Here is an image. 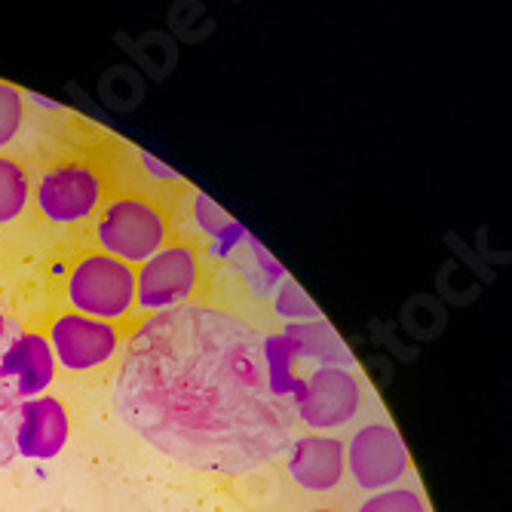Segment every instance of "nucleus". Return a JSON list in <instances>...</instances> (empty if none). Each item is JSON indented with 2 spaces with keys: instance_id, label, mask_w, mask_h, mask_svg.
<instances>
[{
  "instance_id": "nucleus-16",
  "label": "nucleus",
  "mask_w": 512,
  "mask_h": 512,
  "mask_svg": "<svg viewBox=\"0 0 512 512\" xmlns=\"http://www.w3.org/2000/svg\"><path fill=\"white\" fill-rule=\"evenodd\" d=\"M276 313L286 316L292 322H307V319H319V310L316 304L304 295V289L298 283H292V279H286L283 286H279L276 292V301H273Z\"/></svg>"
},
{
  "instance_id": "nucleus-14",
  "label": "nucleus",
  "mask_w": 512,
  "mask_h": 512,
  "mask_svg": "<svg viewBox=\"0 0 512 512\" xmlns=\"http://www.w3.org/2000/svg\"><path fill=\"white\" fill-rule=\"evenodd\" d=\"M356 512H427V503L411 488H387L368 497Z\"/></svg>"
},
{
  "instance_id": "nucleus-8",
  "label": "nucleus",
  "mask_w": 512,
  "mask_h": 512,
  "mask_svg": "<svg viewBox=\"0 0 512 512\" xmlns=\"http://www.w3.org/2000/svg\"><path fill=\"white\" fill-rule=\"evenodd\" d=\"M102 203V184L96 172L68 163L50 169L37 184V206L56 224H74L89 218Z\"/></svg>"
},
{
  "instance_id": "nucleus-18",
  "label": "nucleus",
  "mask_w": 512,
  "mask_h": 512,
  "mask_svg": "<svg viewBox=\"0 0 512 512\" xmlns=\"http://www.w3.org/2000/svg\"><path fill=\"white\" fill-rule=\"evenodd\" d=\"M4 332H7V319L0 316V338H4Z\"/></svg>"
},
{
  "instance_id": "nucleus-2",
  "label": "nucleus",
  "mask_w": 512,
  "mask_h": 512,
  "mask_svg": "<svg viewBox=\"0 0 512 512\" xmlns=\"http://www.w3.org/2000/svg\"><path fill=\"white\" fill-rule=\"evenodd\" d=\"M68 301L74 313L92 319H123L135 307V270L105 252H89L68 273Z\"/></svg>"
},
{
  "instance_id": "nucleus-6",
  "label": "nucleus",
  "mask_w": 512,
  "mask_h": 512,
  "mask_svg": "<svg viewBox=\"0 0 512 512\" xmlns=\"http://www.w3.org/2000/svg\"><path fill=\"white\" fill-rule=\"evenodd\" d=\"M344 457H347V473L365 491H387L411 467L402 436L384 421L365 424L362 430H356L350 445H344Z\"/></svg>"
},
{
  "instance_id": "nucleus-1",
  "label": "nucleus",
  "mask_w": 512,
  "mask_h": 512,
  "mask_svg": "<svg viewBox=\"0 0 512 512\" xmlns=\"http://www.w3.org/2000/svg\"><path fill=\"white\" fill-rule=\"evenodd\" d=\"M283 335L206 304L154 313L117 371V411L145 442L203 473L237 476L279 457L295 430Z\"/></svg>"
},
{
  "instance_id": "nucleus-11",
  "label": "nucleus",
  "mask_w": 512,
  "mask_h": 512,
  "mask_svg": "<svg viewBox=\"0 0 512 512\" xmlns=\"http://www.w3.org/2000/svg\"><path fill=\"white\" fill-rule=\"evenodd\" d=\"M347 473L344 445L329 436H304L292 442L289 476L304 491H332Z\"/></svg>"
},
{
  "instance_id": "nucleus-10",
  "label": "nucleus",
  "mask_w": 512,
  "mask_h": 512,
  "mask_svg": "<svg viewBox=\"0 0 512 512\" xmlns=\"http://www.w3.org/2000/svg\"><path fill=\"white\" fill-rule=\"evenodd\" d=\"M53 375L56 356L43 335H22L0 356V381L22 402L43 396V390L53 384Z\"/></svg>"
},
{
  "instance_id": "nucleus-3",
  "label": "nucleus",
  "mask_w": 512,
  "mask_h": 512,
  "mask_svg": "<svg viewBox=\"0 0 512 512\" xmlns=\"http://www.w3.org/2000/svg\"><path fill=\"white\" fill-rule=\"evenodd\" d=\"M362 408V381L353 368L319 365L310 375H298L295 414L310 430L347 427Z\"/></svg>"
},
{
  "instance_id": "nucleus-15",
  "label": "nucleus",
  "mask_w": 512,
  "mask_h": 512,
  "mask_svg": "<svg viewBox=\"0 0 512 512\" xmlns=\"http://www.w3.org/2000/svg\"><path fill=\"white\" fill-rule=\"evenodd\" d=\"M25 105H22V92L10 83H0V151H4L22 129Z\"/></svg>"
},
{
  "instance_id": "nucleus-5",
  "label": "nucleus",
  "mask_w": 512,
  "mask_h": 512,
  "mask_svg": "<svg viewBox=\"0 0 512 512\" xmlns=\"http://www.w3.org/2000/svg\"><path fill=\"white\" fill-rule=\"evenodd\" d=\"M200 286V261L188 246H163L135 273V304L145 313H163L194 298Z\"/></svg>"
},
{
  "instance_id": "nucleus-12",
  "label": "nucleus",
  "mask_w": 512,
  "mask_h": 512,
  "mask_svg": "<svg viewBox=\"0 0 512 512\" xmlns=\"http://www.w3.org/2000/svg\"><path fill=\"white\" fill-rule=\"evenodd\" d=\"M292 356L301 359H313L319 365H344L353 368V356L347 353L344 341L335 335V329L322 316L319 319H307V322H292L283 332Z\"/></svg>"
},
{
  "instance_id": "nucleus-4",
  "label": "nucleus",
  "mask_w": 512,
  "mask_h": 512,
  "mask_svg": "<svg viewBox=\"0 0 512 512\" xmlns=\"http://www.w3.org/2000/svg\"><path fill=\"white\" fill-rule=\"evenodd\" d=\"M96 240L105 249V255L120 258L129 267L145 264L166 243V218L157 206L145 200L120 197L102 209L96 224Z\"/></svg>"
},
{
  "instance_id": "nucleus-19",
  "label": "nucleus",
  "mask_w": 512,
  "mask_h": 512,
  "mask_svg": "<svg viewBox=\"0 0 512 512\" xmlns=\"http://www.w3.org/2000/svg\"><path fill=\"white\" fill-rule=\"evenodd\" d=\"M310 512H332V509H310Z\"/></svg>"
},
{
  "instance_id": "nucleus-17",
  "label": "nucleus",
  "mask_w": 512,
  "mask_h": 512,
  "mask_svg": "<svg viewBox=\"0 0 512 512\" xmlns=\"http://www.w3.org/2000/svg\"><path fill=\"white\" fill-rule=\"evenodd\" d=\"M16 421H19V402L0 381V467L16 451Z\"/></svg>"
},
{
  "instance_id": "nucleus-7",
  "label": "nucleus",
  "mask_w": 512,
  "mask_h": 512,
  "mask_svg": "<svg viewBox=\"0 0 512 512\" xmlns=\"http://www.w3.org/2000/svg\"><path fill=\"white\" fill-rule=\"evenodd\" d=\"M50 347L53 356L62 368L68 371H89L105 365L117 347H120V335L114 329V322H102L83 313H62L53 329H50Z\"/></svg>"
},
{
  "instance_id": "nucleus-9",
  "label": "nucleus",
  "mask_w": 512,
  "mask_h": 512,
  "mask_svg": "<svg viewBox=\"0 0 512 512\" xmlns=\"http://www.w3.org/2000/svg\"><path fill=\"white\" fill-rule=\"evenodd\" d=\"M71 436L68 411L59 399L40 396L19 402L16 421V451L28 460H50L56 457Z\"/></svg>"
},
{
  "instance_id": "nucleus-13",
  "label": "nucleus",
  "mask_w": 512,
  "mask_h": 512,
  "mask_svg": "<svg viewBox=\"0 0 512 512\" xmlns=\"http://www.w3.org/2000/svg\"><path fill=\"white\" fill-rule=\"evenodd\" d=\"M31 200V181L22 163L0 157V224L16 221Z\"/></svg>"
}]
</instances>
